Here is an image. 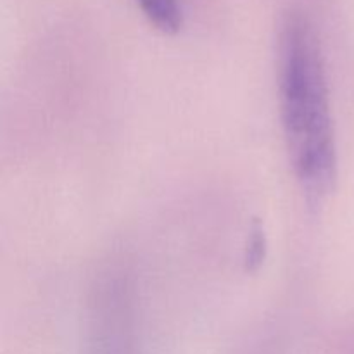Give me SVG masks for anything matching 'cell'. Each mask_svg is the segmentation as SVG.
Returning <instances> with one entry per match:
<instances>
[{"label": "cell", "instance_id": "cell-1", "mask_svg": "<svg viewBox=\"0 0 354 354\" xmlns=\"http://www.w3.org/2000/svg\"><path fill=\"white\" fill-rule=\"evenodd\" d=\"M279 99L294 175L308 199L320 201L337 176V145L324 52L299 12L287 14L280 26Z\"/></svg>", "mask_w": 354, "mask_h": 354}, {"label": "cell", "instance_id": "cell-2", "mask_svg": "<svg viewBox=\"0 0 354 354\" xmlns=\"http://www.w3.org/2000/svg\"><path fill=\"white\" fill-rule=\"evenodd\" d=\"M145 16L162 31H176L182 24L180 0H137Z\"/></svg>", "mask_w": 354, "mask_h": 354}]
</instances>
